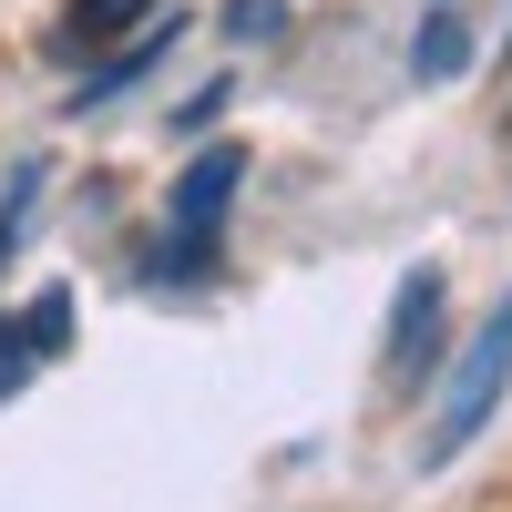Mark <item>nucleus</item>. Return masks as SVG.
Segmentation results:
<instances>
[{
  "instance_id": "39448f33",
  "label": "nucleus",
  "mask_w": 512,
  "mask_h": 512,
  "mask_svg": "<svg viewBox=\"0 0 512 512\" xmlns=\"http://www.w3.org/2000/svg\"><path fill=\"white\" fill-rule=\"evenodd\" d=\"M164 52H175V21H154V31L134 41V52H113V62H103V72H93V82H82V93H72V113H93V103H113L123 82H144V72H154Z\"/></svg>"
},
{
  "instance_id": "f03ea898",
  "label": "nucleus",
  "mask_w": 512,
  "mask_h": 512,
  "mask_svg": "<svg viewBox=\"0 0 512 512\" xmlns=\"http://www.w3.org/2000/svg\"><path fill=\"white\" fill-rule=\"evenodd\" d=\"M236 175H246L236 144H205V154L185 164L175 205H164V256H154V277H195L205 256H216V226H226V205H236Z\"/></svg>"
},
{
  "instance_id": "f257e3e1",
  "label": "nucleus",
  "mask_w": 512,
  "mask_h": 512,
  "mask_svg": "<svg viewBox=\"0 0 512 512\" xmlns=\"http://www.w3.org/2000/svg\"><path fill=\"white\" fill-rule=\"evenodd\" d=\"M502 390H512V297H502V308L482 318V338H472V349H461L451 390H441V420L420 431V461H431V472H441V461H461V451H472V441L492 431Z\"/></svg>"
},
{
  "instance_id": "7ed1b4c3",
  "label": "nucleus",
  "mask_w": 512,
  "mask_h": 512,
  "mask_svg": "<svg viewBox=\"0 0 512 512\" xmlns=\"http://www.w3.org/2000/svg\"><path fill=\"white\" fill-rule=\"evenodd\" d=\"M62 338H72V287H41V297H31V308H21L11 328H0V400H11V390H21V379H31L41 359H52V349H62Z\"/></svg>"
},
{
  "instance_id": "6e6552de",
  "label": "nucleus",
  "mask_w": 512,
  "mask_h": 512,
  "mask_svg": "<svg viewBox=\"0 0 512 512\" xmlns=\"http://www.w3.org/2000/svg\"><path fill=\"white\" fill-rule=\"evenodd\" d=\"M226 31H236V41H267V31H287V11H277V0H236Z\"/></svg>"
},
{
  "instance_id": "423d86ee",
  "label": "nucleus",
  "mask_w": 512,
  "mask_h": 512,
  "mask_svg": "<svg viewBox=\"0 0 512 512\" xmlns=\"http://www.w3.org/2000/svg\"><path fill=\"white\" fill-rule=\"evenodd\" d=\"M461 62H472V21H461V11H431L420 41H410V72H420V82H451Z\"/></svg>"
},
{
  "instance_id": "20e7f679",
  "label": "nucleus",
  "mask_w": 512,
  "mask_h": 512,
  "mask_svg": "<svg viewBox=\"0 0 512 512\" xmlns=\"http://www.w3.org/2000/svg\"><path fill=\"white\" fill-rule=\"evenodd\" d=\"M431 349H441V277L420 267V277H400V318H390V379H410Z\"/></svg>"
},
{
  "instance_id": "0eeeda50",
  "label": "nucleus",
  "mask_w": 512,
  "mask_h": 512,
  "mask_svg": "<svg viewBox=\"0 0 512 512\" xmlns=\"http://www.w3.org/2000/svg\"><path fill=\"white\" fill-rule=\"evenodd\" d=\"M134 21H144V0H72L62 31H72V41H113V31H134Z\"/></svg>"
}]
</instances>
